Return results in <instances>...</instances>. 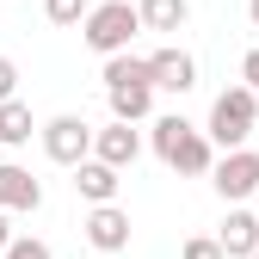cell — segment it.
I'll list each match as a JSON object with an SVG mask.
<instances>
[{
    "label": "cell",
    "instance_id": "1",
    "mask_svg": "<svg viewBox=\"0 0 259 259\" xmlns=\"http://www.w3.org/2000/svg\"><path fill=\"white\" fill-rule=\"evenodd\" d=\"M105 99H111V117L123 123H142L148 105H154V74H148V62L136 56H105Z\"/></svg>",
    "mask_w": 259,
    "mask_h": 259
},
{
    "label": "cell",
    "instance_id": "13",
    "mask_svg": "<svg viewBox=\"0 0 259 259\" xmlns=\"http://www.w3.org/2000/svg\"><path fill=\"white\" fill-rule=\"evenodd\" d=\"M31 130H37V123H31V105H19V99L0 105V142H7V148H25Z\"/></svg>",
    "mask_w": 259,
    "mask_h": 259
},
{
    "label": "cell",
    "instance_id": "9",
    "mask_svg": "<svg viewBox=\"0 0 259 259\" xmlns=\"http://www.w3.org/2000/svg\"><path fill=\"white\" fill-rule=\"evenodd\" d=\"M117 173H123V167H111V160H99V154H87L80 167H74V191H80L87 204H111V198H117Z\"/></svg>",
    "mask_w": 259,
    "mask_h": 259
},
{
    "label": "cell",
    "instance_id": "16",
    "mask_svg": "<svg viewBox=\"0 0 259 259\" xmlns=\"http://www.w3.org/2000/svg\"><path fill=\"white\" fill-rule=\"evenodd\" d=\"M0 259H50V247L25 235V241H13V247H7V253H0Z\"/></svg>",
    "mask_w": 259,
    "mask_h": 259
},
{
    "label": "cell",
    "instance_id": "7",
    "mask_svg": "<svg viewBox=\"0 0 259 259\" xmlns=\"http://www.w3.org/2000/svg\"><path fill=\"white\" fill-rule=\"evenodd\" d=\"M148 74H154L160 93H191V87H198V62H191L185 50H154L148 56Z\"/></svg>",
    "mask_w": 259,
    "mask_h": 259
},
{
    "label": "cell",
    "instance_id": "14",
    "mask_svg": "<svg viewBox=\"0 0 259 259\" xmlns=\"http://www.w3.org/2000/svg\"><path fill=\"white\" fill-rule=\"evenodd\" d=\"M185 19H191L185 0H142V25H148V31H179Z\"/></svg>",
    "mask_w": 259,
    "mask_h": 259
},
{
    "label": "cell",
    "instance_id": "8",
    "mask_svg": "<svg viewBox=\"0 0 259 259\" xmlns=\"http://www.w3.org/2000/svg\"><path fill=\"white\" fill-rule=\"evenodd\" d=\"M87 241L99 247V253H123V247H130V216H123L117 204H93V216H87Z\"/></svg>",
    "mask_w": 259,
    "mask_h": 259
},
{
    "label": "cell",
    "instance_id": "5",
    "mask_svg": "<svg viewBox=\"0 0 259 259\" xmlns=\"http://www.w3.org/2000/svg\"><path fill=\"white\" fill-rule=\"evenodd\" d=\"M93 136H99V130H93L87 117H50L44 123V154L62 160V167H80V160L93 154Z\"/></svg>",
    "mask_w": 259,
    "mask_h": 259
},
{
    "label": "cell",
    "instance_id": "11",
    "mask_svg": "<svg viewBox=\"0 0 259 259\" xmlns=\"http://www.w3.org/2000/svg\"><path fill=\"white\" fill-rule=\"evenodd\" d=\"M93 154H99V160H111V167H130V160L142 154V136L117 117L111 130H99V136H93Z\"/></svg>",
    "mask_w": 259,
    "mask_h": 259
},
{
    "label": "cell",
    "instance_id": "20",
    "mask_svg": "<svg viewBox=\"0 0 259 259\" xmlns=\"http://www.w3.org/2000/svg\"><path fill=\"white\" fill-rule=\"evenodd\" d=\"M7 247H13V235H7V216H0V253H7Z\"/></svg>",
    "mask_w": 259,
    "mask_h": 259
},
{
    "label": "cell",
    "instance_id": "12",
    "mask_svg": "<svg viewBox=\"0 0 259 259\" xmlns=\"http://www.w3.org/2000/svg\"><path fill=\"white\" fill-rule=\"evenodd\" d=\"M222 253L229 259H253L259 253V216H247V210H229V222H222Z\"/></svg>",
    "mask_w": 259,
    "mask_h": 259
},
{
    "label": "cell",
    "instance_id": "3",
    "mask_svg": "<svg viewBox=\"0 0 259 259\" xmlns=\"http://www.w3.org/2000/svg\"><path fill=\"white\" fill-rule=\"evenodd\" d=\"M136 31H148V25H142V7H130V0H105V7L87 13L80 37L99 50V56H117V50H130V37H136Z\"/></svg>",
    "mask_w": 259,
    "mask_h": 259
},
{
    "label": "cell",
    "instance_id": "18",
    "mask_svg": "<svg viewBox=\"0 0 259 259\" xmlns=\"http://www.w3.org/2000/svg\"><path fill=\"white\" fill-rule=\"evenodd\" d=\"M185 259H229L222 241H185Z\"/></svg>",
    "mask_w": 259,
    "mask_h": 259
},
{
    "label": "cell",
    "instance_id": "17",
    "mask_svg": "<svg viewBox=\"0 0 259 259\" xmlns=\"http://www.w3.org/2000/svg\"><path fill=\"white\" fill-rule=\"evenodd\" d=\"M7 99H19V68L0 56V105H7Z\"/></svg>",
    "mask_w": 259,
    "mask_h": 259
},
{
    "label": "cell",
    "instance_id": "10",
    "mask_svg": "<svg viewBox=\"0 0 259 259\" xmlns=\"http://www.w3.org/2000/svg\"><path fill=\"white\" fill-rule=\"evenodd\" d=\"M37 204H44V185L31 179L25 167L7 160V167H0V210H37Z\"/></svg>",
    "mask_w": 259,
    "mask_h": 259
},
{
    "label": "cell",
    "instance_id": "4",
    "mask_svg": "<svg viewBox=\"0 0 259 259\" xmlns=\"http://www.w3.org/2000/svg\"><path fill=\"white\" fill-rule=\"evenodd\" d=\"M253 123H259V93L241 80V87H229V93L210 105V142H222V148H247Z\"/></svg>",
    "mask_w": 259,
    "mask_h": 259
},
{
    "label": "cell",
    "instance_id": "22",
    "mask_svg": "<svg viewBox=\"0 0 259 259\" xmlns=\"http://www.w3.org/2000/svg\"><path fill=\"white\" fill-rule=\"evenodd\" d=\"M253 259H259V253H253Z\"/></svg>",
    "mask_w": 259,
    "mask_h": 259
},
{
    "label": "cell",
    "instance_id": "2",
    "mask_svg": "<svg viewBox=\"0 0 259 259\" xmlns=\"http://www.w3.org/2000/svg\"><path fill=\"white\" fill-rule=\"evenodd\" d=\"M154 154L167 160L173 173H210L216 167L210 160V130L185 123V117H160L154 123Z\"/></svg>",
    "mask_w": 259,
    "mask_h": 259
},
{
    "label": "cell",
    "instance_id": "19",
    "mask_svg": "<svg viewBox=\"0 0 259 259\" xmlns=\"http://www.w3.org/2000/svg\"><path fill=\"white\" fill-rule=\"evenodd\" d=\"M241 80L259 93V50H247V62H241Z\"/></svg>",
    "mask_w": 259,
    "mask_h": 259
},
{
    "label": "cell",
    "instance_id": "21",
    "mask_svg": "<svg viewBox=\"0 0 259 259\" xmlns=\"http://www.w3.org/2000/svg\"><path fill=\"white\" fill-rule=\"evenodd\" d=\"M247 19H253V31H259V0H247Z\"/></svg>",
    "mask_w": 259,
    "mask_h": 259
},
{
    "label": "cell",
    "instance_id": "15",
    "mask_svg": "<svg viewBox=\"0 0 259 259\" xmlns=\"http://www.w3.org/2000/svg\"><path fill=\"white\" fill-rule=\"evenodd\" d=\"M44 13H50V25H80L87 0H44Z\"/></svg>",
    "mask_w": 259,
    "mask_h": 259
},
{
    "label": "cell",
    "instance_id": "6",
    "mask_svg": "<svg viewBox=\"0 0 259 259\" xmlns=\"http://www.w3.org/2000/svg\"><path fill=\"white\" fill-rule=\"evenodd\" d=\"M210 173H216V191H222V198L241 204V198H253V191H259V154H253V148H229Z\"/></svg>",
    "mask_w": 259,
    "mask_h": 259
}]
</instances>
